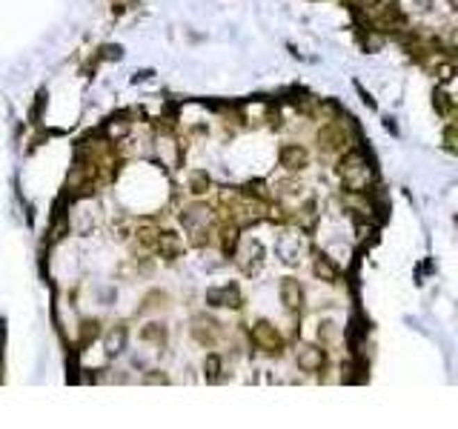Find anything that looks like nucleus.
Listing matches in <instances>:
<instances>
[{
	"label": "nucleus",
	"instance_id": "obj_1",
	"mask_svg": "<svg viewBox=\"0 0 458 429\" xmlns=\"http://www.w3.org/2000/svg\"><path fill=\"white\" fill-rule=\"evenodd\" d=\"M341 178L344 183L350 186V192H361V189H367V180H370V169L361 152H352L344 163H341Z\"/></svg>",
	"mask_w": 458,
	"mask_h": 429
},
{
	"label": "nucleus",
	"instance_id": "obj_2",
	"mask_svg": "<svg viewBox=\"0 0 458 429\" xmlns=\"http://www.w3.org/2000/svg\"><path fill=\"white\" fill-rule=\"evenodd\" d=\"M252 344H258L261 349H267V352H281V338H278L275 326L267 323V321H258L252 326Z\"/></svg>",
	"mask_w": 458,
	"mask_h": 429
},
{
	"label": "nucleus",
	"instance_id": "obj_3",
	"mask_svg": "<svg viewBox=\"0 0 458 429\" xmlns=\"http://www.w3.org/2000/svg\"><path fill=\"white\" fill-rule=\"evenodd\" d=\"M209 306H240V295H238V286H221V289H209L206 292Z\"/></svg>",
	"mask_w": 458,
	"mask_h": 429
},
{
	"label": "nucleus",
	"instance_id": "obj_4",
	"mask_svg": "<svg viewBox=\"0 0 458 429\" xmlns=\"http://www.w3.org/2000/svg\"><path fill=\"white\" fill-rule=\"evenodd\" d=\"M281 301H284V306L289 309V312H295V309H301V301H304V292H301V286H298V280H284L281 283Z\"/></svg>",
	"mask_w": 458,
	"mask_h": 429
},
{
	"label": "nucleus",
	"instance_id": "obj_5",
	"mask_svg": "<svg viewBox=\"0 0 458 429\" xmlns=\"http://www.w3.org/2000/svg\"><path fill=\"white\" fill-rule=\"evenodd\" d=\"M281 163L286 169H304L306 166V149L301 146H284L281 149Z\"/></svg>",
	"mask_w": 458,
	"mask_h": 429
},
{
	"label": "nucleus",
	"instance_id": "obj_6",
	"mask_svg": "<svg viewBox=\"0 0 458 429\" xmlns=\"http://www.w3.org/2000/svg\"><path fill=\"white\" fill-rule=\"evenodd\" d=\"M298 367H301V369H306V372H312V369H321V367H324V352H321V349H316V346H306V349L298 355Z\"/></svg>",
	"mask_w": 458,
	"mask_h": 429
},
{
	"label": "nucleus",
	"instance_id": "obj_7",
	"mask_svg": "<svg viewBox=\"0 0 458 429\" xmlns=\"http://www.w3.org/2000/svg\"><path fill=\"white\" fill-rule=\"evenodd\" d=\"M316 275L324 278V280H329V283H335V278H338V269L332 267V260H329L327 255H318V260H316Z\"/></svg>",
	"mask_w": 458,
	"mask_h": 429
},
{
	"label": "nucleus",
	"instance_id": "obj_8",
	"mask_svg": "<svg viewBox=\"0 0 458 429\" xmlns=\"http://www.w3.org/2000/svg\"><path fill=\"white\" fill-rule=\"evenodd\" d=\"M158 249H161V255H166V258H175V255H178V237H175L172 232L158 235Z\"/></svg>",
	"mask_w": 458,
	"mask_h": 429
},
{
	"label": "nucleus",
	"instance_id": "obj_9",
	"mask_svg": "<svg viewBox=\"0 0 458 429\" xmlns=\"http://www.w3.org/2000/svg\"><path fill=\"white\" fill-rule=\"evenodd\" d=\"M124 344H126V329H124V326L112 329V335H109V341H106V346H109V355L124 352Z\"/></svg>",
	"mask_w": 458,
	"mask_h": 429
},
{
	"label": "nucleus",
	"instance_id": "obj_10",
	"mask_svg": "<svg viewBox=\"0 0 458 429\" xmlns=\"http://www.w3.org/2000/svg\"><path fill=\"white\" fill-rule=\"evenodd\" d=\"M140 338H143V341H155V344L161 346V344L166 341V329H163V326H158V323H149L147 329L140 332Z\"/></svg>",
	"mask_w": 458,
	"mask_h": 429
},
{
	"label": "nucleus",
	"instance_id": "obj_11",
	"mask_svg": "<svg viewBox=\"0 0 458 429\" xmlns=\"http://www.w3.org/2000/svg\"><path fill=\"white\" fill-rule=\"evenodd\" d=\"M206 372H209V380H218V372H221V358L218 355L206 358Z\"/></svg>",
	"mask_w": 458,
	"mask_h": 429
},
{
	"label": "nucleus",
	"instance_id": "obj_12",
	"mask_svg": "<svg viewBox=\"0 0 458 429\" xmlns=\"http://www.w3.org/2000/svg\"><path fill=\"white\" fill-rule=\"evenodd\" d=\"M209 183L206 175H195V180H192V192H204V186Z\"/></svg>",
	"mask_w": 458,
	"mask_h": 429
}]
</instances>
